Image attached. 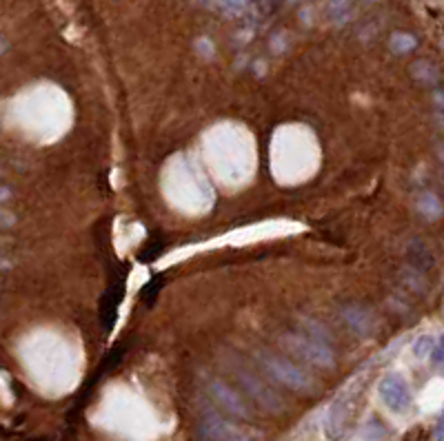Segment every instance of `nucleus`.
<instances>
[{
  "mask_svg": "<svg viewBox=\"0 0 444 441\" xmlns=\"http://www.w3.org/2000/svg\"><path fill=\"white\" fill-rule=\"evenodd\" d=\"M285 344L291 353H296L300 360L313 364L318 368H333L336 366V350L331 346L329 333L320 324L307 322L302 324L296 333L285 335Z\"/></svg>",
  "mask_w": 444,
  "mask_h": 441,
  "instance_id": "f257e3e1",
  "label": "nucleus"
},
{
  "mask_svg": "<svg viewBox=\"0 0 444 441\" xmlns=\"http://www.w3.org/2000/svg\"><path fill=\"white\" fill-rule=\"evenodd\" d=\"M256 360L262 366L271 379H275L278 383H282L289 390L294 393H302V395H313L315 390V381L302 371L298 364H294L291 360L282 357V355L271 353V350H258Z\"/></svg>",
  "mask_w": 444,
  "mask_h": 441,
  "instance_id": "f03ea898",
  "label": "nucleus"
},
{
  "mask_svg": "<svg viewBox=\"0 0 444 441\" xmlns=\"http://www.w3.org/2000/svg\"><path fill=\"white\" fill-rule=\"evenodd\" d=\"M207 393H209L211 400L227 412V415L235 417V419H242V421H252L254 419V410L252 406L247 404L244 397L233 390L227 381H222L218 377L207 379Z\"/></svg>",
  "mask_w": 444,
  "mask_h": 441,
  "instance_id": "7ed1b4c3",
  "label": "nucleus"
},
{
  "mask_svg": "<svg viewBox=\"0 0 444 441\" xmlns=\"http://www.w3.org/2000/svg\"><path fill=\"white\" fill-rule=\"evenodd\" d=\"M235 379L242 386V390L247 393L249 400H254L258 406H262L267 412H273V415H280L285 410L282 400L278 397V393H273L265 381H262L258 375H254L247 368H235Z\"/></svg>",
  "mask_w": 444,
  "mask_h": 441,
  "instance_id": "20e7f679",
  "label": "nucleus"
},
{
  "mask_svg": "<svg viewBox=\"0 0 444 441\" xmlns=\"http://www.w3.org/2000/svg\"><path fill=\"white\" fill-rule=\"evenodd\" d=\"M378 393H380L382 404L393 412H407L413 404V395H411L409 383L396 373H388L380 379Z\"/></svg>",
  "mask_w": 444,
  "mask_h": 441,
  "instance_id": "39448f33",
  "label": "nucleus"
},
{
  "mask_svg": "<svg viewBox=\"0 0 444 441\" xmlns=\"http://www.w3.org/2000/svg\"><path fill=\"white\" fill-rule=\"evenodd\" d=\"M353 395H355V390H349L346 395H342L340 400L333 402V406L329 410V417H327V435H329V439H342V435L346 433V426H349L351 412L355 408Z\"/></svg>",
  "mask_w": 444,
  "mask_h": 441,
  "instance_id": "423d86ee",
  "label": "nucleus"
},
{
  "mask_svg": "<svg viewBox=\"0 0 444 441\" xmlns=\"http://www.w3.org/2000/svg\"><path fill=\"white\" fill-rule=\"evenodd\" d=\"M122 297H124V279H122L120 273H116V275H111L109 289L103 295V302H100V322H103L105 331L114 329L116 317H118V306L122 302Z\"/></svg>",
  "mask_w": 444,
  "mask_h": 441,
  "instance_id": "0eeeda50",
  "label": "nucleus"
},
{
  "mask_svg": "<svg viewBox=\"0 0 444 441\" xmlns=\"http://www.w3.org/2000/svg\"><path fill=\"white\" fill-rule=\"evenodd\" d=\"M200 435L211 439V441H252L240 430H235L233 426H229L222 417H218L216 412H204L202 423H200Z\"/></svg>",
  "mask_w": 444,
  "mask_h": 441,
  "instance_id": "6e6552de",
  "label": "nucleus"
},
{
  "mask_svg": "<svg viewBox=\"0 0 444 441\" xmlns=\"http://www.w3.org/2000/svg\"><path fill=\"white\" fill-rule=\"evenodd\" d=\"M340 315H342L344 324L349 326V329L355 335H360V337L371 335L373 322H376V320H373V315H371V312L365 306H360V304H346V306H342Z\"/></svg>",
  "mask_w": 444,
  "mask_h": 441,
  "instance_id": "1a4fd4ad",
  "label": "nucleus"
},
{
  "mask_svg": "<svg viewBox=\"0 0 444 441\" xmlns=\"http://www.w3.org/2000/svg\"><path fill=\"white\" fill-rule=\"evenodd\" d=\"M407 264L415 268L418 273H431L436 266L433 251L429 249V244H424L422 239H413L407 246Z\"/></svg>",
  "mask_w": 444,
  "mask_h": 441,
  "instance_id": "9d476101",
  "label": "nucleus"
},
{
  "mask_svg": "<svg viewBox=\"0 0 444 441\" xmlns=\"http://www.w3.org/2000/svg\"><path fill=\"white\" fill-rule=\"evenodd\" d=\"M418 209L424 218L429 220H436L442 216V202H440V197L436 193H422L420 195V200H418Z\"/></svg>",
  "mask_w": 444,
  "mask_h": 441,
  "instance_id": "9b49d317",
  "label": "nucleus"
},
{
  "mask_svg": "<svg viewBox=\"0 0 444 441\" xmlns=\"http://www.w3.org/2000/svg\"><path fill=\"white\" fill-rule=\"evenodd\" d=\"M162 287H164V277H162V275L151 277V279L145 284L143 291H141V300L145 302V306H151V304H154V302L158 300V295H160Z\"/></svg>",
  "mask_w": 444,
  "mask_h": 441,
  "instance_id": "f8f14e48",
  "label": "nucleus"
},
{
  "mask_svg": "<svg viewBox=\"0 0 444 441\" xmlns=\"http://www.w3.org/2000/svg\"><path fill=\"white\" fill-rule=\"evenodd\" d=\"M433 348H436V339L431 335H420L413 341V355L418 360H424L429 355H433Z\"/></svg>",
  "mask_w": 444,
  "mask_h": 441,
  "instance_id": "ddd939ff",
  "label": "nucleus"
},
{
  "mask_svg": "<svg viewBox=\"0 0 444 441\" xmlns=\"http://www.w3.org/2000/svg\"><path fill=\"white\" fill-rule=\"evenodd\" d=\"M160 251H162V239L151 237V239L147 242V244L143 246V251L138 253V260H141V262H151V260H156V258H158Z\"/></svg>",
  "mask_w": 444,
  "mask_h": 441,
  "instance_id": "4468645a",
  "label": "nucleus"
},
{
  "mask_svg": "<svg viewBox=\"0 0 444 441\" xmlns=\"http://www.w3.org/2000/svg\"><path fill=\"white\" fill-rule=\"evenodd\" d=\"M415 45H418V42H415V38L409 34H396L391 38V47L396 53H407V51L415 49Z\"/></svg>",
  "mask_w": 444,
  "mask_h": 441,
  "instance_id": "2eb2a0df",
  "label": "nucleus"
},
{
  "mask_svg": "<svg viewBox=\"0 0 444 441\" xmlns=\"http://www.w3.org/2000/svg\"><path fill=\"white\" fill-rule=\"evenodd\" d=\"M431 362L436 366H444V335H440V339L436 341V348L431 355Z\"/></svg>",
  "mask_w": 444,
  "mask_h": 441,
  "instance_id": "dca6fc26",
  "label": "nucleus"
},
{
  "mask_svg": "<svg viewBox=\"0 0 444 441\" xmlns=\"http://www.w3.org/2000/svg\"><path fill=\"white\" fill-rule=\"evenodd\" d=\"M433 435H436V441H444V408H442L440 417H438V421H436Z\"/></svg>",
  "mask_w": 444,
  "mask_h": 441,
  "instance_id": "f3484780",
  "label": "nucleus"
},
{
  "mask_svg": "<svg viewBox=\"0 0 444 441\" xmlns=\"http://www.w3.org/2000/svg\"><path fill=\"white\" fill-rule=\"evenodd\" d=\"M200 441H211V439H207V437H202V435H200Z\"/></svg>",
  "mask_w": 444,
  "mask_h": 441,
  "instance_id": "a211bd4d",
  "label": "nucleus"
},
{
  "mask_svg": "<svg viewBox=\"0 0 444 441\" xmlns=\"http://www.w3.org/2000/svg\"><path fill=\"white\" fill-rule=\"evenodd\" d=\"M30 441H47V439H30Z\"/></svg>",
  "mask_w": 444,
  "mask_h": 441,
  "instance_id": "6ab92c4d",
  "label": "nucleus"
}]
</instances>
